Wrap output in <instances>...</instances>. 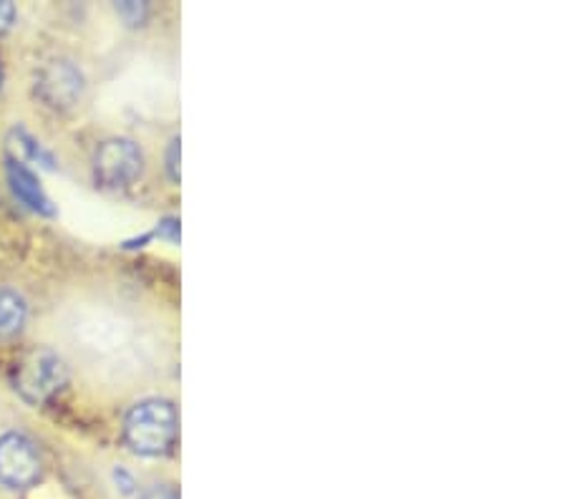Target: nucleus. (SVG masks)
<instances>
[{
    "mask_svg": "<svg viewBox=\"0 0 567 499\" xmlns=\"http://www.w3.org/2000/svg\"><path fill=\"white\" fill-rule=\"evenodd\" d=\"M177 408L167 398H144L124 419V441L140 457H164L177 441Z\"/></svg>",
    "mask_w": 567,
    "mask_h": 499,
    "instance_id": "obj_1",
    "label": "nucleus"
},
{
    "mask_svg": "<svg viewBox=\"0 0 567 499\" xmlns=\"http://www.w3.org/2000/svg\"><path fill=\"white\" fill-rule=\"evenodd\" d=\"M69 381V368L59 353L35 349L25 353L16 368V392L25 404L39 406L56 396Z\"/></svg>",
    "mask_w": 567,
    "mask_h": 499,
    "instance_id": "obj_2",
    "label": "nucleus"
},
{
    "mask_svg": "<svg viewBox=\"0 0 567 499\" xmlns=\"http://www.w3.org/2000/svg\"><path fill=\"white\" fill-rule=\"evenodd\" d=\"M144 157L132 139L114 136L99 144L94 154V177L102 187L118 189L130 187L142 177Z\"/></svg>",
    "mask_w": 567,
    "mask_h": 499,
    "instance_id": "obj_3",
    "label": "nucleus"
},
{
    "mask_svg": "<svg viewBox=\"0 0 567 499\" xmlns=\"http://www.w3.org/2000/svg\"><path fill=\"white\" fill-rule=\"evenodd\" d=\"M43 475L41 454L25 434L8 432L0 437V482L11 489H29Z\"/></svg>",
    "mask_w": 567,
    "mask_h": 499,
    "instance_id": "obj_4",
    "label": "nucleus"
},
{
    "mask_svg": "<svg viewBox=\"0 0 567 499\" xmlns=\"http://www.w3.org/2000/svg\"><path fill=\"white\" fill-rule=\"evenodd\" d=\"M35 94L41 102L59 112L76 106L84 94V74L69 59H53L35 76Z\"/></svg>",
    "mask_w": 567,
    "mask_h": 499,
    "instance_id": "obj_5",
    "label": "nucleus"
},
{
    "mask_svg": "<svg viewBox=\"0 0 567 499\" xmlns=\"http://www.w3.org/2000/svg\"><path fill=\"white\" fill-rule=\"evenodd\" d=\"M6 175H8V185H11L13 195L21 199V202L29 207V210L45 215V217H51L53 212H56V207H53L49 195L43 193L39 177H35L29 167L18 165L16 159L8 157Z\"/></svg>",
    "mask_w": 567,
    "mask_h": 499,
    "instance_id": "obj_6",
    "label": "nucleus"
},
{
    "mask_svg": "<svg viewBox=\"0 0 567 499\" xmlns=\"http://www.w3.org/2000/svg\"><path fill=\"white\" fill-rule=\"evenodd\" d=\"M8 149H11V159H16L18 165H39L43 169H56V159L53 154L43 147L39 139L23 129V126H16L8 134Z\"/></svg>",
    "mask_w": 567,
    "mask_h": 499,
    "instance_id": "obj_7",
    "label": "nucleus"
},
{
    "mask_svg": "<svg viewBox=\"0 0 567 499\" xmlns=\"http://www.w3.org/2000/svg\"><path fill=\"white\" fill-rule=\"evenodd\" d=\"M29 308L11 288H0V339H13L21 333Z\"/></svg>",
    "mask_w": 567,
    "mask_h": 499,
    "instance_id": "obj_8",
    "label": "nucleus"
},
{
    "mask_svg": "<svg viewBox=\"0 0 567 499\" xmlns=\"http://www.w3.org/2000/svg\"><path fill=\"white\" fill-rule=\"evenodd\" d=\"M116 13L130 25H142L146 15H150V6L136 3V0H124V3H116Z\"/></svg>",
    "mask_w": 567,
    "mask_h": 499,
    "instance_id": "obj_9",
    "label": "nucleus"
},
{
    "mask_svg": "<svg viewBox=\"0 0 567 499\" xmlns=\"http://www.w3.org/2000/svg\"><path fill=\"white\" fill-rule=\"evenodd\" d=\"M157 235L164 240H169L172 245L179 242V220L177 217H164L157 227Z\"/></svg>",
    "mask_w": 567,
    "mask_h": 499,
    "instance_id": "obj_10",
    "label": "nucleus"
},
{
    "mask_svg": "<svg viewBox=\"0 0 567 499\" xmlns=\"http://www.w3.org/2000/svg\"><path fill=\"white\" fill-rule=\"evenodd\" d=\"M16 23V6L11 0H0V33L11 31Z\"/></svg>",
    "mask_w": 567,
    "mask_h": 499,
    "instance_id": "obj_11",
    "label": "nucleus"
},
{
    "mask_svg": "<svg viewBox=\"0 0 567 499\" xmlns=\"http://www.w3.org/2000/svg\"><path fill=\"white\" fill-rule=\"evenodd\" d=\"M167 169L172 181H179V139H172L167 152Z\"/></svg>",
    "mask_w": 567,
    "mask_h": 499,
    "instance_id": "obj_12",
    "label": "nucleus"
},
{
    "mask_svg": "<svg viewBox=\"0 0 567 499\" xmlns=\"http://www.w3.org/2000/svg\"><path fill=\"white\" fill-rule=\"evenodd\" d=\"M142 499H179V492L169 485H157V487H152L150 492H144Z\"/></svg>",
    "mask_w": 567,
    "mask_h": 499,
    "instance_id": "obj_13",
    "label": "nucleus"
},
{
    "mask_svg": "<svg viewBox=\"0 0 567 499\" xmlns=\"http://www.w3.org/2000/svg\"><path fill=\"white\" fill-rule=\"evenodd\" d=\"M0 81H3V71H0Z\"/></svg>",
    "mask_w": 567,
    "mask_h": 499,
    "instance_id": "obj_14",
    "label": "nucleus"
}]
</instances>
